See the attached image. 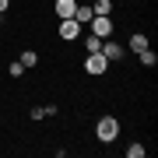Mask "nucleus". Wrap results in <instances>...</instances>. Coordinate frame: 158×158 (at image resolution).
Listing matches in <instances>:
<instances>
[{
  "instance_id": "f03ea898",
  "label": "nucleus",
  "mask_w": 158,
  "mask_h": 158,
  "mask_svg": "<svg viewBox=\"0 0 158 158\" xmlns=\"http://www.w3.org/2000/svg\"><path fill=\"white\" fill-rule=\"evenodd\" d=\"M88 25H91V32H95L98 39H113V18L109 14H95Z\"/></svg>"
},
{
  "instance_id": "ddd939ff",
  "label": "nucleus",
  "mask_w": 158,
  "mask_h": 158,
  "mask_svg": "<svg viewBox=\"0 0 158 158\" xmlns=\"http://www.w3.org/2000/svg\"><path fill=\"white\" fill-rule=\"evenodd\" d=\"M144 155H148V148H144V144H137V141L127 148V158H144Z\"/></svg>"
},
{
  "instance_id": "4468645a",
  "label": "nucleus",
  "mask_w": 158,
  "mask_h": 158,
  "mask_svg": "<svg viewBox=\"0 0 158 158\" xmlns=\"http://www.w3.org/2000/svg\"><path fill=\"white\" fill-rule=\"evenodd\" d=\"M7 74H11V81H18V77H21V74H25V67H21V63H7Z\"/></svg>"
},
{
  "instance_id": "423d86ee",
  "label": "nucleus",
  "mask_w": 158,
  "mask_h": 158,
  "mask_svg": "<svg viewBox=\"0 0 158 158\" xmlns=\"http://www.w3.org/2000/svg\"><path fill=\"white\" fill-rule=\"evenodd\" d=\"M74 7H77V0H56L53 11H56V18H74Z\"/></svg>"
},
{
  "instance_id": "0eeeda50",
  "label": "nucleus",
  "mask_w": 158,
  "mask_h": 158,
  "mask_svg": "<svg viewBox=\"0 0 158 158\" xmlns=\"http://www.w3.org/2000/svg\"><path fill=\"white\" fill-rule=\"evenodd\" d=\"M130 53H141V49H148V46H151V42H148V35L144 32H134V35H130Z\"/></svg>"
},
{
  "instance_id": "f8f14e48",
  "label": "nucleus",
  "mask_w": 158,
  "mask_h": 158,
  "mask_svg": "<svg viewBox=\"0 0 158 158\" xmlns=\"http://www.w3.org/2000/svg\"><path fill=\"white\" fill-rule=\"evenodd\" d=\"M91 11H95V14H113V0H95Z\"/></svg>"
},
{
  "instance_id": "39448f33",
  "label": "nucleus",
  "mask_w": 158,
  "mask_h": 158,
  "mask_svg": "<svg viewBox=\"0 0 158 158\" xmlns=\"http://www.w3.org/2000/svg\"><path fill=\"white\" fill-rule=\"evenodd\" d=\"M102 56H106L109 63H116V60H123V46H119V42H113V39H102Z\"/></svg>"
},
{
  "instance_id": "20e7f679",
  "label": "nucleus",
  "mask_w": 158,
  "mask_h": 158,
  "mask_svg": "<svg viewBox=\"0 0 158 158\" xmlns=\"http://www.w3.org/2000/svg\"><path fill=\"white\" fill-rule=\"evenodd\" d=\"M85 70L91 74V77H102V74L109 70V60L102 56V53H88V60H85Z\"/></svg>"
},
{
  "instance_id": "1a4fd4ad",
  "label": "nucleus",
  "mask_w": 158,
  "mask_h": 158,
  "mask_svg": "<svg viewBox=\"0 0 158 158\" xmlns=\"http://www.w3.org/2000/svg\"><path fill=\"white\" fill-rule=\"evenodd\" d=\"M18 63H21L25 70H32V67H39V53H35V49H25L21 56H18Z\"/></svg>"
},
{
  "instance_id": "2eb2a0df",
  "label": "nucleus",
  "mask_w": 158,
  "mask_h": 158,
  "mask_svg": "<svg viewBox=\"0 0 158 158\" xmlns=\"http://www.w3.org/2000/svg\"><path fill=\"white\" fill-rule=\"evenodd\" d=\"M7 7H11V0H0V11H4V14H7Z\"/></svg>"
},
{
  "instance_id": "7ed1b4c3",
  "label": "nucleus",
  "mask_w": 158,
  "mask_h": 158,
  "mask_svg": "<svg viewBox=\"0 0 158 158\" xmlns=\"http://www.w3.org/2000/svg\"><path fill=\"white\" fill-rule=\"evenodd\" d=\"M56 35L63 42H74V39H81V25L74 21V18H60V28H56Z\"/></svg>"
},
{
  "instance_id": "9d476101",
  "label": "nucleus",
  "mask_w": 158,
  "mask_h": 158,
  "mask_svg": "<svg viewBox=\"0 0 158 158\" xmlns=\"http://www.w3.org/2000/svg\"><path fill=\"white\" fill-rule=\"evenodd\" d=\"M137 63H141V67H155V63H158V56H155V49H151V46L137 53Z\"/></svg>"
},
{
  "instance_id": "f257e3e1",
  "label": "nucleus",
  "mask_w": 158,
  "mask_h": 158,
  "mask_svg": "<svg viewBox=\"0 0 158 158\" xmlns=\"http://www.w3.org/2000/svg\"><path fill=\"white\" fill-rule=\"evenodd\" d=\"M119 137V119L116 116H98L95 119V141L98 144H113Z\"/></svg>"
},
{
  "instance_id": "dca6fc26",
  "label": "nucleus",
  "mask_w": 158,
  "mask_h": 158,
  "mask_svg": "<svg viewBox=\"0 0 158 158\" xmlns=\"http://www.w3.org/2000/svg\"><path fill=\"white\" fill-rule=\"evenodd\" d=\"M0 21H4V11H0Z\"/></svg>"
},
{
  "instance_id": "9b49d317",
  "label": "nucleus",
  "mask_w": 158,
  "mask_h": 158,
  "mask_svg": "<svg viewBox=\"0 0 158 158\" xmlns=\"http://www.w3.org/2000/svg\"><path fill=\"white\" fill-rule=\"evenodd\" d=\"M85 49H88V53H98V49H102V39H98L95 32H88V35H85Z\"/></svg>"
},
{
  "instance_id": "6e6552de",
  "label": "nucleus",
  "mask_w": 158,
  "mask_h": 158,
  "mask_svg": "<svg viewBox=\"0 0 158 158\" xmlns=\"http://www.w3.org/2000/svg\"><path fill=\"white\" fill-rule=\"evenodd\" d=\"M91 18H95V11H91V7H81V4H77V7H74V21H77V25H81V28H85V25L91 21Z\"/></svg>"
}]
</instances>
